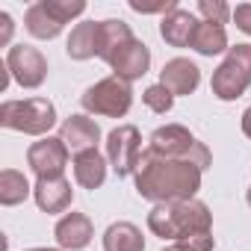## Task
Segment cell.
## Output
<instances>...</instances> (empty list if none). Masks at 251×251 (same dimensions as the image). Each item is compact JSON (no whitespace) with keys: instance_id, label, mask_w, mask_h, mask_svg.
Here are the masks:
<instances>
[{"instance_id":"1","label":"cell","mask_w":251,"mask_h":251,"mask_svg":"<svg viewBox=\"0 0 251 251\" xmlns=\"http://www.w3.org/2000/svg\"><path fill=\"white\" fill-rule=\"evenodd\" d=\"M201 175L204 172L189 160H169L145 151L133 177L139 198L154 204H172V201H192L201 189Z\"/></svg>"},{"instance_id":"2","label":"cell","mask_w":251,"mask_h":251,"mask_svg":"<svg viewBox=\"0 0 251 251\" xmlns=\"http://www.w3.org/2000/svg\"><path fill=\"white\" fill-rule=\"evenodd\" d=\"M148 230L160 239L183 242L201 233H213V213L204 201H172V204H154L148 213Z\"/></svg>"},{"instance_id":"3","label":"cell","mask_w":251,"mask_h":251,"mask_svg":"<svg viewBox=\"0 0 251 251\" xmlns=\"http://www.w3.org/2000/svg\"><path fill=\"white\" fill-rule=\"evenodd\" d=\"M0 124L6 130H18L27 136H48L56 124V106L48 98H27V100H3L0 103Z\"/></svg>"},{"instance_id":"4","label":"cell","mask_w":251,"mask_h":251,"mask_svg":"<svg viewBox=\"0 0 251 251\" xmlns=\"http://www.w3.org/2000/svg\"><path fill=\"white\" fill-rule=\"evenodd\" d=\"M148 151L157 157H169V160H189L201 172L210 169V160H213L210 148L198 142L183 124H163V127H157L148 139Z\"/></svg>"},{"instance_id":"5","label":"cell","mask_w":251,"mask_h":251,"mask_svg":"<svg viewBox=\"0 0 251 251\" xmlns=\"http://www.w3.org/2000/svg\"><path fill=\"white\" fill-rule=\"evenodd\" d=\"M251 86V45H233L227 48L222 65L213 71L210 89L219 100H236Z\"/></svg>"},{"instance_id":"6","label":"cell","mask_w":251,"mask_h":251,"mask_svg":"<svg viewBox=\"0 0 251 251\" xmlns=\"http://www.w3.org/2000/svg\"><path fill=\"white\" fill-rule=\"evenodd\" d=\"M83 109L92 112V115H103V118H121L127 115L130 106H133V89L127 80L121 77H103L98 80L95 86H89L80 98Z\"/></svg>"},{"instance_id":"7","label":"cell","mask_w":251,"mask_h":251,"mask_svg":"<svg viewBox=\"0 0 251 251\" xmlns=\"http://www.w3.org/2000/svg\"><path fill=\"white\" fill-rule=\"evenodd\" d=\"M142 133L133 124H118L115 130L106 133V160L118 177H130L136 175L142 163Z\"/></svg>"},{"instance_id":"8","label":"cell","mask_w":251,"mask_h":251,"mask_svg":"<svg viewBox=\"0 0 251 251\" xmlns=\"http://www.w3.org/2000/svg\"><path fill=\"white\" fill-rule=\"evenodd\" d=\"M6 68L12 80L24 89H39L48 77V59L42 56L39 48H30V45H12L6 53Z\"/></svg>"},{"instance_id":"9","label":"cell","mask_w":251,"mask_h":251,"mask_svg":"<svg viewBox=\"0 0 251 251\" xmlns=\"http://www.w3.org/2000/svg\"><path fill=\"white\" fill-rule=\"evenodd\" d=\"M68 154L71 151L59 136H45L27 148V166L36 177H65Z\"/></svg>"},{"instance_id":"10","label":"cell","mask_w":251,"mask_h":251,"mask_svg":"<svg viewBox=\"0 0 251 251\" xmlns=\"http://www.w3.org/2000/svg\"><path fill=\"white\" fill-rule=\"evenodd\" d=\"M109 68H112L115 77L127 80V83L145 77L148 68H151V50H148V45L139 42V39H130L127 45H124V48L109 59Z\"/></svg>"},{"instance_id":"11","label":"cell","mask_w":251,"mask_h":251,"mask_svg":"<svg viewBox=\"0 0 251 251\" xmlns=\"http://www.w3.org/2000/svg\"><path fill=\"white\" fill-rule=\"evenodd\" d=\"M53 236H56V245L62 251H83L92 242V236H95V225H92V219L86 213H74L71 210V213H65L56 222Z\"/></svg>"},{"instance_id":"12","label":"cell","mask_w":251,"mask_h":251,"mask_svg":"<svg viewBox=\"0 0 251 251\" xmlns=\"http://www.w3.org/2000/svg\"><path fill=\"white\" fill-rule=\"evenodd\" d=\"M33 198L39 204L42 213H65L74 201V189L65 177H36V186H33Z\"/></svg>"},{"instance_id":"13","label":"cell","mask_w":251,"mask_h":251,"mask_svg":"<svg viewBox=\"0 0 251 251\" xmlns=\"http://www.w3.org/2000/svg\"><path fill=\"white\" fill-rule=\"evenodd\" d=\"M59 139L68 145L71 154H83V151H92L98 148L100 142V127L89 118V115H68L59 127Z\"/></svg>"},{"instance_id":"14","label":"cell","mask_w":251,"mask_h":251,"mask_svg":"<svg viewBox=\"0 0 251 251\" xmlns=\"http://www.w3.org/2000/svg\"><path fill=\"white\" fill-rule=\"evenodd\" d=\"M160 83H163L175 98H177V95H192V92L198 89V83H201V68H198L192 59H186V56H175V59H169V62L163 65Z\"/></svg>"},{"instance_id":"15","label":"cell","mask_w":251,"mask_h":251,"mask_svg":"<svg viewBox=\"0 0 251 251\" xmlns=\"http://www.w3.org/2000/svg\"><path fill=\"white\" fill-rule=\"evenodd\" d=\"M198 24H201V21H198L192 12L175 9V12L163 15V21H160V36H163V42L172 45V48H189V45H192V36H195V30H198Z\"/></svg>"},{"instance_id":"16","label":"cell","mask_w":251,"mask_h":251,"mask_svg":"<svg viewBox=\"0 0 251 251\" xmlns=\"http://www.w3.org/2000/svg\"><path fill=\"white\" fill-rule=\"evenodd\" d=\"M74 180L83 186V189H100L103 180H106V166L109 160L92 148V151H83V154H74Z\"/></svg>"},{"instance_id":"17","label":"cell","mask_w":251,"mask_h":251,"mask_svg":"<svg viewBox=\"0 0 251 251\" xmlns=\"http://www.w3.org/2000/svg\"><path fill=\"white\" fill-rule=\"evenodd\" d=\"M130 39H136L133 36V30H130V24L127 21H121V18H106V21H100V27H98V56L109 65V59L127 45Z\"/></svg>"},{"instance_id":"18","label":"cell","mask_w":251,"mask_h":251,"mask_svg":"<svg viewBox=\"0 0 251 251\" xmlns=\"http://www.w3.org/2000/svg\"><path fill=\"white\" fill-rule=\"evenodd\" d=\"M103 251H145V236L133 222H112L103 230Z\"/></svg>"},{"instance_id":"19","label":"cell","mask_w":251,"mask_h":251,"mask_svg":"<svg viewBox=\"0 0 251 251\" xmlns=\"http://www.w3.org/2000/svg\"><path fill=\"white\" fill-rule=\"evenodd\" d=\"M98 27H100V21H83V24H77L71 30V36H68V42H65V53L71 59H77V62L98 56Z\"/></svg>"},{"instance_id":"20","label":"cell","mask_w":251,"mask_h":251,"mask_svg":"<svg viewBox=\"0 0 251 251\" xmlns=\"http://www.w3.org/2000/svg\"><path fill=\"white\" fill-rule=\"evenodd\" d=\"M195 53L201 56H219V53H227V33L222 24H210V21H201L195 36H192V45H189Z\"/></svg>"},{"instance_id":"21","label":"cell","mask_w":251,"mask_h":251,"mask_svg":"<svg viewBox=\"0 0 251 251\" xmlns=\"http://www.w3.org/2000/svg\"><path fill=\"white\" fill-rule=\"evenodd\" d=\"M24 27H27V33H30L33 39H45V42L56 39V36L65 30V24H59V21L45 9L42 0H39V3H33V6L24 12Z\"/></svg>"},{"instance_id":"22","label":"cell","mask_w":251,"mask_h":251,"mask_svg":"<svg viewBox=\"0 0 251 251\" xmlns=\"http://www.w3.org/2000/svg\"><path fill=\"white\" fill-rule=\"evenodd\" d=\"M30 195H33V186L21 172H15V169L0 172V204L3 207H15V204L27 201Z\"/></svg>"},{"instance_id":"23","label":"cell","mask_w":251,"mask_h":251,"mask_svg":"<svg viewBox=\"0 0 251 251\" xmlns=\"http://www.w3.org/2000/svg\"><path fill=\"white\" fill-rule=\"evenodd\" d=\"M45 3V9L59 21V24H68V21H74V18H80L83 12H86V3L83 0H42Z\"/></svg>"},{"instance_id":"24","label":"cell","mask_w":251,"mask_h":251,"mask_svg":"<svg viewBox=\"0 0 251 251\" xmlns=\"http://www.w3.org/2000/svg\"><path fill=\"white\" fill-rule=\"evenodd\" d=\"M142 100H145V106L148 109H154V112H169L172 106H175V95L163 86V83H154V86H148L145 92H142Z\"/></svg>"},{"instance_id":"25","label":"cell","mask_w":251,"mask_h":251,"mask_svg":"<svg viewBox=\"0 0 251 251\" xmlns=\"http://www.w3.org/2000/svg\"><path fill=\"white\" fill-rule=\"evenodd\" d=\"M198 12L204 15V21L210 24H227V18H233V9L225 3V0H198Z\"/></svg>"},{"instance_id":"26","label":"cell","mask_w":251,"mask_h":251,"mask_svg":"<svg viewBox=\"0 0 251 251\" xmlns=\"http://www.w3.org/2000/svg\"><path fill=\"white\" fill-rule=\"evenodd\" d=\"M213 248H216L213 233H201V236H192V239H183V242H172L163 251H213Z\"/></svg>"},{"instance_id":"27","label":"cell","mask_w":251,"mask_h":251,"mask_svg":"<svg viewBox=\"0 0 251 251\" xmlns=\"http://www.w3.org/2000/svg\"><path fill=\"white\" fill-rule=\"evenodd\" d=\"M130 9L139 12V15H154V12L169 15V12H175V9H180V6H177V0H160V3H142V0H130Z\"/></svg>"},{"instance_id":"28","label":"cell","mask_w":251,"mask_h":251,"mask_svg":"<svg viewBox=\"0 0 251 251\" xmlns=\"http://www.w3.org/2000/svg\"><path fill=\"white\" fill-rule=\"evenodd\" d=\"M233 21H236V27H239L245 36H251V3H239V6L233 9Z\"/></svg>"},{"instance_id":"29","label":"cell","mask_w":251,"mask_h":251,"mask_svg":"<svg viewBox=\"0 0 251 251\" xmlns=\"http://www.w3.org/2000/svg\"><path fill=\"white\" fill-rule=\"evenodd\" d=\"M12 33H15V21H12V15L9 12H0V45H9L12 42Z\"/></svg>"},{"instance_id":"30","label":"cell","mask_w":251,"mask_h":251,"mask_svg":"<svg viewBox=\"0 0 251 251\" xmlns=\"http://www.w3.org/2000/svg\"><path fill=\"white\" fill-rule=\"evenodd\" d=\"M242 133H245V136L251 139V106H248V109L242 112Z\"/></svg>"},{"instance_id":"31","label":"cell","mask_w":251,"mask_h":251,"mask_svg":"<svg viewBox=\"0 0 251 251\" xmlns=\"http://www.w3.org/2000/svg\"><path fill=\"white\" fill-rule=\"evenodd\" d=\"M27 251H62V248H27Z\"/></svg>"},{"instance_id":"32","label":"cell","mask_w":251,"mask_h":251,"mask_svg":"<svg viewBox=\"0 0 251 251\" xmlns=\"http://www.w3.org/2000/svg\"><path fill=\"white\" fill-rule=\"evenodd\" d=\"M245 201H248V207H251V186H248V192H245Z\"/></svg>"}]
</instances>
